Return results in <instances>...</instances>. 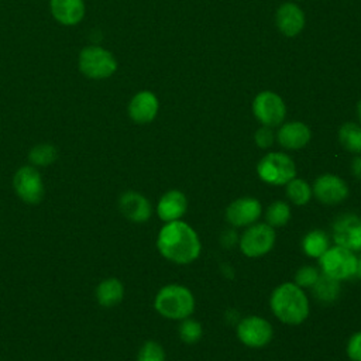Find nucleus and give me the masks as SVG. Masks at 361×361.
<instances>
[{
	"mask_svg": "<svg viewBox=\"0 0 361 361\" xmlns=\"http://www.w3.org/2000/svg\"><path fill=\"white\" fill-rule=\"evenodd\" d=\"M157 248L168 261L186 265L197 259L202 244L197 233L188 223L175 220L161 227L157 235Z\"/></svg>",
	"mask_w": 361,
	"mask_h": 361,
	"instance_id": "f257e3e1",
	"label": "nucleus"
},
{
	"mask_svg": "<svg viewBox=\"0 0 361 361\" xmlns=\"http://www.w3.org/2000/svg\"><path fill=\"white\" fill-rule=\"evenodd\" d=\"M269 306L276 319L290 326L303 323L310 312L305 290L295 282H285L276 286L271 293Z\"/></svg>",
	"mask_w": 361,
	"mask_h": 361,
	"instance_id": "f03ea898",
	"label": "nucleus"
},
{
	"mask_svg": "<svg viewBox=\"0 0 361 361\" xmlns=\"http://www.w3.org/2000/svg\"><path fill=\"white\" fill-rule=\"evenodd\" d=\"M154 307L165 319L183 320L193 313L195 298L186 286L169 283L157 292Z\"/></svg>",
	"mask_w": 361,
	"mask_h": 361,
	"instance_id": "7ed1b4c3",
	"label": "nucleus"
},
{
	"mask_svg": "<svg viewBox=\"0 0 361 361\" xmlns=\"http://www.w3.org/2000/svg\"><path fill=\"white\" fill-rule=\"evenodd\" d=\"M78 69L90 80H106L117 71V59L107 48L89 44L78 54Z\"/></svg>",
	"mask_w": 361,
	"mask_h": 361,
	"instance_id": "20e7f679",
	"label": "nucleus"
},
{
	"mask_svg": "<svg viewBox=\"0 0 361 361\" xmlns=\"http://www.w3.org/2000/svg\"><path fill=\"white\" fill-rule=\"evenodd\" d=\"M357 261L358 257L355 252L340 245H333L329 247L326 252L319 258V265L322 274L341 282L355 278Z\"/></svg>",
	"mask_w": 361,
	"mask_h": 361,
	"instance_id": "39448f33",
	"label": "nucleus"
},
{
	"mask_svg": "<svg viewBox=\"0 0 361 361\" xmlns=\"http://www.w3.org/2000/svg\"><path fill=\"white\" fill-rule=\"evenodd\" d=\"M257 173L262 182L282 186L296 176V165L285 152H268L259 159Z\"/></svg>",
	"mask_w": 361,
	"mask_h": 361,
	"instance_id": "423d86ee",
	"label": "nucleus"
},
{
	"mask_svg": "<svg viewBox=\"0 0 361 361\" xmlns=\"http://www.w3.org/2000/svg\"><path fill=\"white\" fill-rule=\"evenodd\" d=\"M276 231L267 223H254L241 234L238 245L248 258H259L268 254L275 244Z\"/></svg>",
	"mask_w": 361,
	"mask_h": 361,
	"instance_id": "0eeeda50",
	"label": "nucleus"
},
{
	"mask_svg": "<svg viewBox=\"0 0 361 361\" xmlns=\"http://www.w3.org/2000/svg\"><path fill=\"white\" fill-rule=\"evenodd\" d=\"M13 189L20 200L28 204H37L45 195V185L38 168L32 165L20 166L13 175Z\"/></svg>",
	"mask_w": 361,
	"mask_h": 361,
	"instance_id": "6e6552de",
	"label": "nucleus"
},
{
	"mask_svg": "<svg viewBox=\"0 0 361 361\" xmlns=\"http://www.w3.org/2000/svg\"><path fill=\"white\" fill-rule=\"evenodd\" d=\"M331 237L336 245L353 252L361 251V217L354 213L340 214L331 224Z\"/></svg>",
	"mask_w": 361,
	"mask_h": 361,
	"instance_id": "1a4fd4ad",
	"label": "nucleus"
},
{
	"mask_svg": "<svg viewBox=\"0 0 361 361\" xmlns=\"http://www.w3.org/2000/svg\"><path fill=\"white\" fill-rule=\"evenodd\" d=\"M272 326L261 316H247L237 324L238 340L250 348L265 347L272 340Z\"/></svg>",
	"mask_w": 361,
	"mask_h": 361,
	"instance_id": "9d476101",
	"label": "nucleus"
},
{
	"mask_svg": "<svg viewBox=\"0 0 361 361\" xmlns=\"http://www.w3.org/2000/svg\"><path fill=\"white\" fill-rule=\"evenodd\" d=\"M252 111L262 126L276 127L283 121L286 116V106L281 96L274 92L265 90L255 96L252 103Z\"/></svg>",
	"mask_w": 361,
	"mask_h": 361,
	"instance_id": "9b49d317",
	"label": "nucleus"
},
{
	"mask_svg": "<svg viewBox=\"0 0 361 361\" xmlns=\"http://www.w3.org/2000/svg\"><path fill=\"white\" fill-rule=\"evenodd\" d=\"M262 206L258 199L244 196L233 200L226 207V220L233 227H248L261 217Z\"/></svg>",
	"mask_w": 361,
	"mask_h": 361,
	"instance_id": "f8f14e48",
	"label": "nucleus"
},
{
	"mask_svg": "<svg viewBox=\"0 0 361 361\" xmlns=\"http://www.w3.org/2000/svg\"><path fill=\"white\" fill-rule=\"evenodd\" d=\"M312 192L319 202L324 204H337L347 199L348 186L345 180L337 175L323 173L314 180Z\"/></svg>",
	"mask_w": 361,
	"mask_h": 361,
	"instance_id": "ddd939ff",
	"label": "nucleus"
},
{
	"mask_svg": "<svg viewBox=\"0 0 361 361\" xmlns=\"http://www.w3.org/2000/svg\"><path fill=\"white\" fill-rule=\"evenodd\" d=\"M120 213L133 223H145L152 216L151 202L140 192L127 190L118 197Z\"/></svg>",
	"mask_w": 361,
	"mask_h": 361,
	"instance_id": "4468645a",
	"label": "nucleus"
},
{
	"mask_svg": "<svg viewBox=\"0 0 361 361\" xmlns=\"http://www.w3.org/2000/svg\"><path fill=\"white\" fill-rule=\"evenodd\" d=\"M159 103L157 96L149 90H141L135 93L127 107L130 118L137 124H148L158 114Z\"/></svg>",
	"mask_w": 361,
	"mask_h": 361,
	"instance_id": "2eb2a0df",
	"label": "nucleus"
},
{
	"mask_svg": "<svg viewBox=\"0 0 361 361\" xmlns=\"http://www.w3.org/2000/svg\"><path fill=\"white\" fill-rule=\"evenodd\" d=\"M52 18L63 27H75L82 23L86 14L85 0H49Z\"/></svg>",
	"mask_w": 361,
	"mask_h": 361,
	"instance_id": "dca6fc26",
	"label": "nucleus"
},
{
	"mask_svg": "<svg viewBox=\"0 0 361 361\" xmlns=\"http://www.w3.org/2000/svg\"><path fill=\"white\" fill-rule=\"evenodd\" d=\"M188 210V199L180 190L172 189L165 192L157 203V214L164 221L180 220Z\"/></svg>",
	"mask_w": 361,
	"mask_h": 361,
	"instance_id": "f3484780",
	"label": "nucleus"
},
{
	"mask_svg": "<svg viewBox=\"0 0 361 361\" xmlns=\"http://www.w3.org/2000/svg\"><path fill=\"white\" fill-rule=\"evenodd\" d=\"M310 128L300 121H290L281 126L276 140L285 149H300L310 141Z\"/></svg>",
	"mask_w": 361,
	"mask_h": 361,
	"instance_id": "a211bd4d",
	"label": "nucleus"
},
{
	"mask_svg": "<svg viewBox=\"0 0 361 361\" xmlns=\"http://www.w3.org/2000/svg\"><path fill=\"white\" fill-rule=\"evenodd\" d=\"M276 25L286 37L298 35L305 27L303 11L293 3L282 4L276 11Z\"/></svg>",
	"mask_w": 361,
	"mask_h": 361,
	"instance_id": "6ab92c4d",
	"label": "nucleus"
},
{
	"mask_svg": "<svg viewBox=\"0 0 361 361\" xmlns=\"http://www.w3.org/2000/svg\"><path fill=\"white\" fill-rule=\"evenodd\" d=\"M96 302L103 307H113L124 298V285L120 279L110 276L100 281L94 289Z\"/></svg>",
	"mask_w": 361,
	"mask_h": 361,
	"instance_id": "aec40b11",
	"label": "nucleus"
},
{
	"mask_svg": "<svg viewBox=\"0 0 361 361\" xmlns=\"http://www.w3.org/2000/svg\"><path fill=\"white\" fill-rule=\"evenodd\" d=\"M58 159V148L49 142H39L30 148L28 162L35 168H45Z\"/></svg>",
	"mask_w": 361,
	"mask_h": 361,
	"instance_id": "412c9836",
	"label": "nucleus"
},
{
	"mask_svg": "<svg viewBox=\"0 0 361 361\" xmlns=\"http://www.w3.org/2000/svg\"><path fill=\"white\" fill-rule=\"evenodd\" d=\"M329 248V237L323 230H312L302 240V250L310 258H320Z\"/></svg>",
	"mask_w": 361,
	"mask_h": 361,
	"instance_id": "4be33fe9",
	"label": "nucleus"
},
{
	"mask_svg": "<svg viewBox=\"0 0 361 361\" xmlns=\"http://www.w3.org/2000/svg\"><path fill=\"white\" fill-rule=\"evenodd\" d=\"M314 298L322 303H333L340 295V281L322 274L312 286Z\"/></svg>",
	"mask_w": 361,
	"mask_h": 361,
	"instance_id": "5701e85b",
	"label": "nucleus"
},
{
	"mask_svg": "<svg viewBox=\"0 0 361 361\" xmlns=\"http://www.w3.org/2000/svg\"><path fill=\"white\" fill-rule=\"evenodd\" d=\"M338 141L344 149L353 154H361V126L345 123L338 130Z\"/></svg>",
	"mask_w": 361,
	"mask_h": 361,
	"instance_id": "b1692460",
	"label": "nucleus"
},
{
	"mask_svg": "<svg viewBox=\"0 0 361 361\" xmlns=\"http://www.w3.org/2000/svg\"><path fill=\"white\" fill-rule=\"evenodd\" d=\"M286 196L293 204L305 206L310 202L313 196L312 186L306 180L295 176L286 183Z\"/></svg>",
	"mask_w": 361,
	"mask_h": 361,
	"instance_id": "393cba45",
	"label": "nucleus"
},
{
	"mask_svg": "<svg viewBox=\"0 0 361 361\" xmlns=\"http://www.w3.org/2000/svg\"><path fill=\"white\" fill-rule=\"evenodd\" d=\"M265 223L271 227H282L290 220V207L286 202L276 200L271 203L265 212Z\"/></svg>",
	"mask_w": 361,
	"mask_h": 361,
	"instance_id": "a878e982",
	"label": "nucleus"
},
{
	"mask_svg": "<svg viewBox=\"0 0 361 361\" xmlns=\"http://www.w3.org/2000/svg\"><path fill=\"white\" fill-rule=\"evenodd\" d=\"M179 337L185 344H195L200 340L202 337V326L197 320L186 317L183 320H180L179 324Z\"/></svg>",
	"mask_w": 361,
	"mask_h": 361,
	"instance_id": "bb28decb",
	"label": "nucleus"
},
{
	"mask_svg": "<svg viewBox=\"0 0 361 361\" xmlns=\"http://www.w3.org/2000/svg\"><path fill=\"white\" fill-rule=\"evenodd\" d=\"M137 361H165V350L158 341L148 340L140 347Z\"/></svg>",
	"mask_w": 361,
	"mask_h": 361,
	"instance_id": "cd10ccee",
	"label": "nucleus"
},
{
	"mask_svg": "<svg viewBox=\"0 0 361 361\" xmlns=\"http://www.w3.org/2000/svg\"><path fill=\"white\" fill-rule=\"evenodd\" d=\"M320 276V272L317 268L312 267V265H305L302 268H299L295 274V283L298 286H300L302 289L303 288H312L317 278Z\"/></svg>",
	"mask_w": 361,
	"mask_h": 361,
	"instance_id": "c85d7f7f",
	"label": "nucleus"
},
{
	"mask_svg": "<svg viewBox=\"0 0 361 361\" xmlns=\"http://www.w3.org/2000/svg\"><path fill=\"white\" fill-rule=\"evenodd\" d=\"M254 140L259 148H269L275 141V134L272 131V127H268V126L259 127L254 134Z\"/></svg>",
	"mask_w": 361,
	"mask_h": 361,
	"instance_id": "c756f323",
	"label": "nucleus"
},
{
	"mask_svg": "<svg viewBox=\"0 0 361 361\" xmlns=\"http://www.w3.org/2000/svg\"><path fill=\"white\" fill-rule=\"evenodd\" d=\"M345 353L351 361H361V330L348 338Z\"/></svg>",
	"mask_w": 361,
	"mask_h": 361,
	"instance_id": "7c9ffc66",
	"label": "nucleus"
},
{
	"mask_svg": "<svg viewBox=\"0 0 361 361\" xmlns=\"http://www.w3.org/2000/svg\"><path fill=\"white\" fill-rule=\"evenodd\" d=\"M351 173L355 178L361 179V157H355L353 159V162H351Z\"/></svg>",
	"mask_w": 361,
	"mask_h": 361,
	"instance_id": "2f4dec72",
	"label": "nucleus"
},
{
	"mask_svg": "<svg viewBox=\"0 0 361 361\" xmlns=\"http://www.w3.org/2000/svg\"><path fill=\"white\" fill-rule=\"evenodd\" d=\"M355 278L361 279V257L357 261V271H355Z\"/></svg>",
	"mask_w": 361,
	"mask_h": 361,
	"instance_id": "473e14b6",
	"label": "nucleus"
},
{
	"mask_svg": "<svg viewBox=\"0 0 361 361\" xmlns=\"http://www.w3.org/2000/svg\"><path fill=\"white\" fill-rule=\"evenodd\" d=\"M357 116H358V120H360V123H361V100H360L358 104H357Z\"/></svg>",
	"mask_w": 361,
	"mask_h": 361,
	"instance_id": "72a5a7b5",
	"label": "nucleus"
}]
</instances>
